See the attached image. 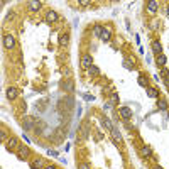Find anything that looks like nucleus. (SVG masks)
<instances>
[{"label":"nucleus","instance_id":"nucleus-1","mask_svg":"<svg viewBox=\"0 0 169 169\" xmlns=\"http://www.w3.org/2000/svg\"><path fill=\"white\" fill-rule=\"evenodd\" d=\"M20 147V142L17 137H9V141L5 142V149L9 150V152H14V150H19Z\"/></svg>","mask_w":169,"mask_h":169},{"label":"nucleus","instance_id":"nucleus-2","mask_svg":"<svg viewBox=\"0 0 169 169\" xmlns=\"http://www.w3.org/2000/svg\"><path fill=\"white\" fill-rule=\"evenodd\" d=\"M80 66H81V70L88 71L90 68L93 66V57L90 56V54H85L83 57H81V61H80Z\"/></svg>","mask_w":169,"mask_h":169},{"label":"nucleus","instance_id":"nucleus-3","mask_svg":"<svg viewBox=\"0 0 169 169\" xmlns=\"http://www.w3.org/2000/svg\"><path fill=\"white\" fill-rule=\"evenodd\" d=\"M29 156H31V149H29L27 146H20L19 150H17V157H19L20 161H27Z\"/></svg>","mask_w":169,"mask_h":169},{"label":"nucleus","instance_id":"nucleus-4","mask_svg":"<svg viewBox=\"0 0 169 169\" xmlns=\"http://www.w3.org/2000/svg\"><path fill=\"white\" fill-rule=\"evenodd\" d=\"M46 166H48V164H46V161L42 159V157H36L31 163V169H44Z\"/></svg>","mask_w":169,"mask_h":169},{"label":"nucleus","instance_id":"nucleus-5","mask_svg":"<svg viewBox=\"0 0 169 169\" xmlns=\"http://www.w3.org/2000/svg\"><path fill=\"white\" fill-rule=\"evenodd\" d=\"M3 48H5V49L15 48V41H14V37H12L10 34H5V36H3Z\"/></svg>","mask_w":169,"mask_h":169},{"label":"nucleus","instance_id":"nucleus-6","mask_svg":"<svg viewBox=\"0 0 169 169\" xmlns=\"http://www.w3.org/2000/svg\"><path fill=\"white\" fill-rule=\"evenodd\" d=\"M5 95H7V100H15L17 96H19V90L14 88V86H9L7 91H5Z\"/></svg>","mask_w":169,"mask_h":169},{"label":"nucleus","instance_id":"nucleus-7","mask_svg":"<svg viewBox=\"0 0 169 169\" xmlns=\"http://www.w3.org/2000/svg\"><path fill=\"white\" fill-rule=\"evenodd\" d=\"M41 7H42V3L39 2V0H31V2L27 3V9L31 10V12H37Z\"/></svg>","mask_w":169,"mask_h":169},{"label":"nucleus","instance_id":"nucleus-8","mask_svg":"<svg viewBox=\"0 0 169 169\" xmlns=\"http://www.w3.org/2000/svg\"><path fill=\"white\" fill-rule=\"evenodd\" d=\"M61 88H63V90H66L68 93H71V91H74V83H73L71 80L61 81Z\"/></svg>","mask_w":169,"mask_h":169},{"label":"nucleus","instance_id":"nucleus-9","mask_svg":"<svg viewBox=\"0 0 169 169\" xmlns=\"http://www.w3.org/2000/svg\"><path fill=\"white\" fill-rule=\"evenodd\" d=\"M46 20H48V22H56V20H59V14H57L56 10H49V12L46 14Z\"/></svg>","mask_w":169,"mask_h":169},{"label":"nucleus","instance_id":"nucleus-10","mask_svg":"<svg viewBox=\"0 0 169 169\" xmlns=\"http://www.w3.org/2000/svg\"><path fill=\"white\" fill-rule=\"evenodd\" d=\"M118 113H120V117L124 118V120H129V118L132 117V110L129 108V107H122V108H120V112H118Z\"/></svg>","mask_w":169,"mask_h":169},{"label":"nucleus","instance_id":"nucleus-11","mask_svg":"<svg viewBox=\"0 0 169 169\" xmlns=\"http://www.w3.org/2000/svg\"><path fill=\"white\" fill-rule=\"evenodd\" d=\"M110 134H112V139H113L117 144H122V142H124V139H122V135H120V132H118V129L113 127L112 130H110Z\"/></svg>","mask_w":169,"mask_h":169},{"label":"nucleus","instance_id":"nucleus-12","mask_svg":"<svg viewBox=\"0 0 169 169\" xmlns=\"http://www.w3.org/2000/svg\"><path fill=\"white\" fill-rule=\"evenodd\" d=\"M157 9H159V3H157L156 0H150V2H147V10H149L150 14H156Z\"/></svg>","mask_w":169,"mask_h":169},{"label":"nucleus","instance_id":"nucleus-13","mask_svg":"<svg viewBox=\"0 0 169 169\" xmlns=\"http://www.w3.org/2000/svg\"><path fill=\"white\" fill-rule=\"evenodd\" d=\"M152 53H154V54H157V56L163 54V46H161L159 41H154L152 42Z\"/></svg>","mask_w":169,"mask_h":169},{"label":"nucleus","instance_id":"nucleus-14","mask_svg":"<svg viewBox=\"0 0 169 169\" xmlns=\"http://www.w3.org/2000/svg\"><path fill=\"white\" fill-rule=\"evenodd\" d=\"M141 156L142 157H150V156H152V147H150V146H142Z\"/></svg>","mask_w":169,"mask_h":169},{"label":"nucleus","instance_id":"nucleus-15","mask_svg":"<svg viewBox=\"0 0 169 169\" xmlns=\"http://www.w3.org/2000/svg\"><path fill=\"white\" fill-rule=\"evenodd\" d=\"M102 39L103 42H110V39H112V31L110 29H103V32H102Z\"/></svg>","mask_w":169,"mask_h":169},{"label":"nucleus","instance_id":"nucleus-16","mask_svg":"<svg viewBox=\"0 0 169 169\" xmlns=\"http://www.w3.org/2000/svg\"><path fill=\"white\" fill-rule=\"evenodd\" d=\"M34 129V120L31 117H26L24 118V130H32Z\"/></svg>","mask_w":169,"mask_h":169},{"label":"nucleus","instance_id":"nucleus-17","mask_svg":"<svg viewBox=\"0 0 169 169\" xmlns=\"http://www.w3.org/2000/svg\"><path fill=\"white\" fill-rule=\"evenodd\" d=\"M68 44H70V34H61L59 36V46L66 48Z\"/></svg>","mask_w":169,"mask_h":169},{"label":"nucleus","instance_id":"nucleus-18","mask_svg":"<svg viewBox=\"0 0 169 169\" xmlns=\"http://www.w3.org/2000/svg\"><path fill=\"white\" fill-rule=\"evenodd\" d=\"M102 125L107 129V130H112V129H113V124H112V120H110L108 117H103L102 118Z\"/></svg>","mask_w":169,"mask_h":169},{"label":"nucleus","instance_id":"nucleus-19","mask_svg":"<svg viewBox=\"0 0 169 169\" xmlns=\"http://www.w3.org/2000/svg\"><path fill=\"white\" fill-rule=\"evenodd\" d=\"M146 93H147V96H149V98H157V96H159V91H157L156 88H146Z\"/></svg>","mask_w":169,"mask_h":169},{"label":"nucleus","instance_id":"nucleus-20","mask_svg":"<svg viewBox=\"0 0 169 169\" xmlns=\"http://www.w3.org/2000/svg\"><path fill=\"white\" fill-rule=\"evenodd\" d=\"M156 63L159 64L161 68H164V66H166V63H167V57L164 54H159V56H157V59H156Z\"/></svg>","mask_w":169,"mask_h":169},{"label":"nucleus","instance_id":"nucleus-21","mask_svg":"<svg viewBox=\"0 0 169 169\" xmlns=\"http://www.w3.org/2000/svg\"><path fill=\"white\" fill-rule=\"evenodd\" d=\"M137 83L141 85V86H144V88H149V80H147V78L144 76V74L137 78Z\"/></svg>","mask_w":169,"mask_h":169},{"label":"nucleus","instance_id":"nucleus-22","mask_svg":"<svg viewBox=\"0 0 169 169\" xmlns=\"http://www.w3.org/2000/svg\"><path fill=\"white\" fill-rule=\"evenodd\" d=\"M102 32H103V27L102 26H98V24H96V26H93V36H95V37H102Z\"/></svg>","mask_w":169,"mask_h":169},{"label":"nucleus","instance_id":"nucleus-23","mask_svg":"<svg viewBox=\"0 0 169 169\" xmlns=\"http://www.w3.org/2000/svg\"><path fill=\"white\" fill-rule=\"evenodd\" d=\"M88 74H91V76H98V74H100V68L93 64V66L88 70Z\"/></svg>","mask_w":169,"mask_h":169},{"label":"nucleus","instance_id":"nucleus-24","mask_svg":"<svg viewBox=\"0 0 169 169\" xmlns=\"http://www.w3.org/2000/svg\"><path fill=\"white\" fill-rule=\"evenodd\" d=\"M157 108H159V110H167V102H166V100H163V98L157 100Z\"/></svg>","mask_w":169,"mask_h":169},{"label":"nucleus","instance_id":"nucleus-25","mask_svg":"<svg viewBox=\"0 0 169 169\" xmlns=\"http://www.w3.org/2000/svg\"><path fill=\"white\" fill-rule=\"evenodd\" d=\"M0 141H2V142H7V141H9V139H7L5 129H0Z\"/></svg>","mask_w":169,"mask_h":169},{"label":"nucleus","instance_id":"nucleus-26","mask_svg":"<svg viewBox=\"0 0 169 169\" xmlns=\"http://www.w3.org/2000/svg\"><path fill=\"white\" fill-rule=\"evenodd\" d=\"M88 135H86V124L81 125V139H86Z\"/></svg>","mask_w":169,"mask_h":169},{"label":"nucleus","instance_id":"nucleus-27","mask_svg":"<svg viewBox=\"0 0 169 169\" xmlns=\"http://www.w3.org/2000/svg\"><path fill=\"white\" fill-rule=\"evenodd\" d=\"M117 103H118V96L113 95V96H112V105H117Z\"/></svg>","mask_w":169,"mask_h":169},{"label":"nucleus","instance_id":"nucleus-28","mask_svg":"<svg viewBox=\"0 0 169 169\" xmlns=\"http://www.w3.org/2000/svg\"><path fill=\"white\" fill-rule=\"evenodd\" d=\"M161 74H163V76L166 78V76H169V71L166 70V68H163V71H161Z\"/></svg>","mask_w":169,"mask_h":169},{"label":"nucleus","instance_id":"nucleus-29","mask_svg":"<svg viewBox=\"0 0 169 169\" xmlns=\"http://www.w3.org/2000/svg\"><path fill=\"white\" fill-rule=\"evenodd\" d=\"M78 169H88V164H86V163H81L80 166H78Z\"/></svg>","mask_w":169,"mask_h":169},{"label":"nucleus","instance_id":"nucleus-30","mask_svg":"<svg viewBox=\"0 0 169 169\" xmlns=\"http://www.w3.org/2000/svg\"><path fill=\"white\" fill-rule=\"evenodd\" d=\"M90 3H91L90 0H81V2H80V5H90Z\"/></svg>","mask_w":169,"mask_h":169},{"label":"nucleus","instance_id":"nucleus-31","mask_svg":"<svg viewBox=\"0 0 169 169\" xmlns=\"http://www.w3.org/2000/svg\"><path fill=\"white\" fill-rule=\"evenodd\" d=\"M44 169H57V167L54 166V164H48V166H46Z\"/></svg>","mask_w":169,"mask_h":169},{"label":"nucleus","instance_id":"nucleus-32","mask_svg":"<svg viewBox=\"0 0 169 169\" xmlns=\"http://www.w3.org/2000/svg\"><path fill=\"white\" fill-rule=\"evenodd\" d=\"M152 169H163V167H161V166H157V164H156V166H154Z\"/></svg>","mask_w":169,"mask_h":169},{"label":"nucleus","instance_id":"nucleus-33","mask_svg":"<svg viewBox=\"0 0 169 169\" xmlns=\"http://www.w3.org/2000/svg\"><path fill=\"white\" fill-rule=\"evenodd\" d=\"M166 14H167V17H169V5H167V9H166Z\"/></svg>","mask_w":169,"mask_h":169}]
</instances>
